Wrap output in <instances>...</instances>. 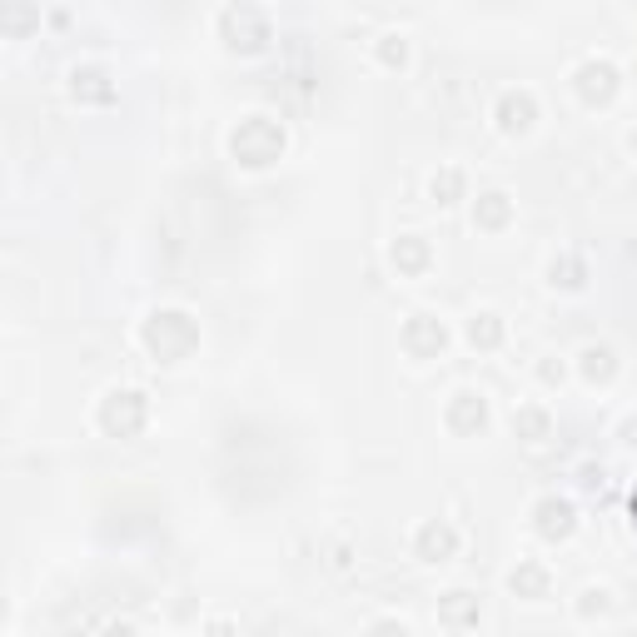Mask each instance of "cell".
<instances>
[{
  "mask_svg": "<svg viewBox=\"0 0 637 637\" xmlns=\"http://www.w3.org/2000/svg\"><path fill=\"white\" fill-rule=\"evenodd\" d=\"M284 150H289V135L274 115H245L229 130V160L239 170H270L284 160Z\"/></svg>",
  "mask_w": 637,
  "mask_h": 637,
  "instance_id": "6da1fadb",
  "label": "cell"
},
{
  "mask_svg": "<svg viewBox=\"0 0 637 637\" xmlns=\"http://www.w3.org/2000/svg\"><path fill=\"white\" fill-rule=\"evenodd\" d=\"M140 344L150 349V359L160 364H185L195 349H200V324L185 309H154L140 324Z\"/></svg>",
  "mask_w": 637,
  "mask_h": 637,
  "instance_id": "7a4b0ae2",
  "label": "cell"
},
{
  "mask_svg": "<svg viewBox=\"0 0 637 637\" xmlns=\"http://www.w3.org/2000/svg\"><path fill=\"white\" fill-rule=\"evenodd\" d=\"M220 40H225L235 55H264L274 40V25L254 0H229L225 11H220Z\"/></svg>",
  "mask_w": 637,
  "mask_h": 637,
  "instance_id": "3957f363",
  "label": "cell"
},
{
  "mask_svg": "<svg viewBox=\"0 0 637 637\" xmlns=\"http://www.w3.org/2000/svg\"><path fill=\"white\" fill-rule=\"evenodd\" d=\"M100 428H105L110 438H135L145 424H150V399H145L140 389H110L105 399H100Z\"/></svg>",
  "mask_w": 637,
  "mask_h": 637,
  "instance_id": "277c9868",
  "label": "cell"
},
{
  "mask_svg": "<svg viewBox=\"0 0 637 637\" xmlns=\"http://www.w3.org/2000/svg\"><path fill=\"white\" fill-rule=\"evenodd\" d=\"M573 90H578L583 105L602 110V105H613L617 90H623V75H617L613 60H583L578 75H573Z\"/></svg>",
  "mask_w": 637,
  "mask_h": 637,
  "instance_id": "5b68a950",
  "label": "cell"
},
{
  "mask_svg": "<svg viewBox=\"0 0 637 637\" xmlns=\"http://www.w3.org/2000/svg\"><path fill=\"white\" fill-rule=\"evenodd\" d=\"M399 339H403V354L409 359H444V349H449V329L434 314H413Z\"/></svg>",
  "mask_w": 637,
  "mask_h": 637,
  "instance_id": "8992f818",
  "label": "cell"
},
{
  "mask_svg": "<svg viewBox=\"0 0 637 637\" xmlns=\"http://www.w3.org/2000/svg\"><path fill=\"white\" fill-rule=\"evenodd\" d=\"M533 528H538L544 544H563V538H573V528H578V508L558 494L538 498V503H533Z\"/></svg>",
  "mask_w": 637,
  "mask_h": 637,
  "instance_id": "52a82bcc",
  "label": "cell"
},
{
  "mask_svg": "<svg viewBox=\"0 0 637 637\" xmlns=\"http://www.w3.org/2000/svg\"><path fill=\"white\" fill-rule=\"evenodd\" d=\"M488 419H494V413H488V399L484 394H469V389L453 394L449 409H444V424H449L459 438H478L488 428Z\"/></svg>",
  "mask_w": 637,
  "mask_h": 637,
  "instance_id": "ba28073f",
  "label": "cell"
},
{
  "mask_svg": "<svg viewBox=\"0 0 637 637\" xmlns=\"http://www.w3.org/2000/svg\"><path fill=\"white\" fill-rule=\"evenodd\" d=\"M494 120H498V130L519 140V135H528L538 125V100L528 90H503L494 105Z\"/></svg>",
  "mask_w": 637,
  "mask_h": 637,
  "instance_id": "9c48e42d",
  "label": "cell"
},
{
  "mask_svg": "<svg viewBox=\"0 0 637 637\" xmlns=\"http://www.w3.org/2000/svg\"><path fill=\"white\" fill-rule=\"evenodd\" d=\"M71 100H80V105H110V100H115V80H110L100 65H75Z\"/></svg>",
  "mask_w": 637,
  "mask_h": 637,
  "instance_id": "30bf717a",
  "label": "cell"
},
{
  "mask_svg": "<svg viewBox=\"0 0 637 637\" xmlns=\"http://www.w3.org/2000/svg\"><path fill=\"white\" fill-rule=\"evenodd\" d=\"M413 553L424 558V563H449L459 553V533L449 523H424V528L413 533Z\"/></svg>",
  "mask_w": 637,
  "mask_h": 637,
  "instance_id": "8fae6325",
  "label": "cell"
},
{
  "mask_svg": "<svg viewBox=\"0 0 637 637\" xmlns=\"http://www.w3.org/2000/svg\"><path fill=\"white\" fill-rule=\"evenodd\" d=\"M389 260L399 274H428V264H434V245L419 235H399L389 245Z\"/></svg>",
  "mask_w": 637,
  "mask_h": 637,
  "instance_id": "7c38bea8",
  "label": "cell"
},
{
  "mask_svg": "<svg viewBox=\"0 0 637 637\" xmlns=\"http://www.w3.org/2000/svg\"><path fill=\"white\" fill-rule=\"evenodd\" d=\"M438 623L444 627H478V592L453 588L438 598Z\"/></svg>",
  "mask_w": 637,
  "mask_h": 637,
  "instance_id": "4fadbf2b",
  "label": "cell"
},
{
  "mask_svg": "<svg viewBox=\"0 0 637 637\" xmlns=\"http://www.w3.org/2000/svg\"><path fill=\"white\" fill-rule=\"evenodd\" d=\"M508 220H513V200H508L503 189H488V195H478V200H473V225H478V229L498 235V229H508Z\"/></svg>",
  "mask_w": 637,
  "mask_h": 637,
  "instance_id": "5bb4252c",
  "label": "cell"
},
{
  "mask_svg": "<svg viewBox=\"0 0 637 637\" xmlns=\"http://www.w3.org/2000/svg\"><path fill=\"white\" fill-rule=\"evenodd\" d=\"M548 588H553V578H548L544 563H519L508 573V592H513V598L538 602V598H548Z\"/></svg>",
  "mask_w": 637,
  "mask_h": 637,
  "instance_id": "9a60e30c",
  "label": "cell"
},
{
  "mask_svg": "<svg viewBox=\"0 0 637 637\" xmlns=\"http://www.w3.org/2000/svg\"><path fill=\"white\" fill-rule=\"evenodd\" d=\"M578 374L588 378V384H613L617 378V354L608 349V344H588L578 354Z\"/></svg>",
  "mask_w": 637,
  "mask_h": 637,
  "instance_id": "2e32d148",
  "label": "cell"
},
{
  "mask_svg": "<svg viewBox=\"0 0 637 637\" xmlns=\"http://www.w3.org/2000/svg\"><path fill=\"white\" fill-rule=\"evenodd\" d=\"M0 30L11 40H25L40 30V11L30 5V0H5V11H0Z\"/></svg>",
  "mask_w": 637,
  "mask_h": 637,
  "instance_id": "e0dca14e",
  "label": "cell"
},
{
  "mask_svg": "<svg viewBox=\"0 0 637 637\" xmlns=\"http://www.w3.org/2000/svg\"><path fill=\"white\" fill-rule=\"evenodd\" d=\"M503 334L508 329H503V318H498V314H473L469 329H463V339H469L478 354H494L498 344H503Z\"/></svg>",
  "mask_w": 637,
  "mask_h": 637,
  "instance_id": "ac0fdd59",
  "label": "cell"
},
{
  "mask_svg": "<svg viewBox=\"0 0 637 637\" xmlns=\"http://www.w3.org/2000/svg\"><path fill=\"white\" fill-rule=\"evenodd\" d=\"M553 434V419H548V409H513V438H523V444H544V438Z\"/></svg>",
  "mask_w": 637,
  "mask_h": 637,
  "instance_id": "d6986e66",
  "label": "cell"
},
{
  "mask_svg": "<svg viewBox=\"0 0 637 637\" xmlns=\"http://www.w3.org/2000/svg\"><path fill=\"white\" fill-rule=\"evenodd\" d=\"M548 284H553V289H583V284H588V264H583L578 254H558V260L548 264Z\"/></svg>",
  "mask_w": 637,
  "mask_h": 637,
  "instance_id": "ffe728a7",
  "label": "cell"
},
{
  "mask_svg": "<svg viewBox=\"0 0 637 637\" xmlns=\"http://www.w3.org/2000/svg\"><path fill=\"white\" fill-rule=\"evenodd\" d=\"M463 189H469V179H463V170H438L434 179H428V195H434L438 204H459Z\"/></svg>",
  "mask_w": 637,
  "mask_h": 637,
  "instance_id": "44dd1931",
  "label": "cell"
},
{
  "mask_svg": "<svg viewBox=\"0 0 637 637\" xmlns=\"http://www.w3.org/2000/svg\"><path fill=\"white\" fill-rule=\"evenodd\" d=\"M378 60H384L389 71H403V65H409V40H403V36H384V40H378Z\"/></svg>",
  "mask_w": 637,
  "mask_h": 637,
  "instance_id": "7402d4cb",
  "label": "cell"
},
{
  "mask_svg": "<svg viewBox=\"0 0 637 637\" xmlns=\"http://www.w3.org/2000/svg\"><path fill=\"white\" fill-rule=\"evenodd\" d=\"M598 613H608V592L602 588H588L578 598V617H598Z\"/></svg>",
  "mask_w": 637,
  "mask_h": 637,
  "instance_id": "603a6c76",
  "label": "cell"
},
{
  "mask_svg": "<svg viewBox=\"0 0 637 637\" xmlns=\"http://www.w3.org/2000/svg\"><path fill=\"white\" fill-rule=\"evenodd\" d=\"M538 378H544V384H563V364L544 359V364H538Z\"/></svg>",
  "mask_w": 637,
  "mask_h": 637,
  "instance_id": "cb8c5ba5",
  "label": "cell"
},
{
  "mask_svg": "<svg viewBox=\"0 0 637 637\" xmlns=\"http://www.w3.org/2000/svg\"><path fill=\"white\" fill-rule=\"evenodd\" d=\"M627 523H633V528H637V488H633V494H627Z\"/></svg>",
  "mask_w": 637,
  "mask_h": 637,
  "instance_id": "d4e9b609",
  "label": "cell"
},
{
  "mask_svg": "<svg viewBox=\"0 0 637 637\" xmlns=\"http://www.w3.org/2000/svg\"><path fill=\"white\" fill-rule=\"evenodd\" d=\"M623 438H627V444H637V419H627V424H623Z\"/></svg>",
  "mask_w": 637,
  "mask_h": 637,
  "instance_id": "484cf974",
  "label": "cell"
},
{
  "mask_svg": "<svg viewBox=\"0 0 637 637\" xmlns=\"http://www.w3.org/2000/svg\"><path fill=\"white\" fill-rule=\"evenodd\" d=\"M627 145H633V150H637V130H633V135H627Z\"/></svg>",
  "mask_w": 637,
  "mask_h": 637,
  "instance_id": "4316f807",
  "label": "cell"
}]
</instances>
